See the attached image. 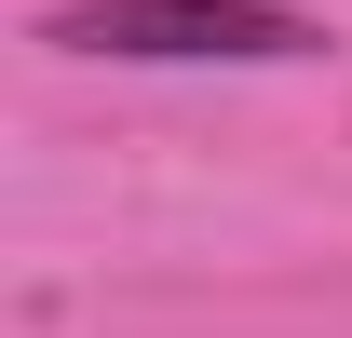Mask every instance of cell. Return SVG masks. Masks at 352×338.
Segmentation results:
<instances>
[{"instance_id":"1","label":"cell","mask_w":352,"mask_h":338,"mask_svg":"<svg viewBox=\"0 0 352 338\" xmlns=\"http://www.w3.org/2000/svg\"><path fill=\"white\" fill-rule=\"evenodd\" d=\"M54 41L68 54H176V68H285V54H325V27L285 0H68Z\"/></svg>"}]
</instances>
